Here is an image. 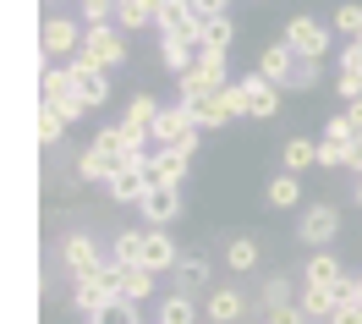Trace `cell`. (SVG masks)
I'll return each instance as SVG.
<instances>
[{"instance_id":"1","label":"cell","mask_w":362,"mask_h":324,"mask_svg":"<svg viewBox=\"0 0 362 324\" xmlns=\"http://www.w3.org/2000/svg\"><path fill=\"white\" fill-rule=\"evenodd\" d=\"M132 160H137V149H132V138H127V127L115 121V127H99V132L88 138V149L77 154V176H83V182H105V187H110Z\"/></svg>"},{"instance_id":"2","label":"cell","mask_w":362,"mask_h":324,"mask_svg":"<svg viewBox=\"0 0 362 324\" xmlns=\"http://www.w3.org/2000/svg\"><path fill=\"white\" fill-rule=\"evenodd\" d=\"M236 77H230V55H214V50H198V61L176 77V105L187 99H204V93H220L230 88Z\"/></svg>"},{"instance_id":"3","label":"cell","mask_w":362,"mask_h":324,"mask_svg":"<svg viewBox=\"0 0 362 324\" xmlns=\"http://www.w3.org/2000/svg\"><path fill=\"white\" fill-rule=\"evenodd\" d=\"M39 105H49L55 116H66V127H77V121L88 116V99L77 93L66 66H45V77H39Z\"/></svg>"},{"instance_id":"4","label":"cell","mask_w":362,"mask_h":324,"mask_svg":"<svg viewBox=\"0 0 362 324\" xmlns=\"http://www.w3.org/2000/svg\"><path fill=\"white\" fill-rule=\"evenodd\" d=\"M154 149H192L198 154V121L187 116L181 105H165L154 121Z\"/></svg>"},{"instance_id":"5","label":"cell","mask_w":362,"mask_h":324,"mask_svg":"<svg viewBox=\"0 0 362 324\" xmlns=\"http://www.w3.org/2000/svg\"><path fill=\"white\" fill-rule=\"evenodd\" d=\"M280 39L296 50V61H324L329 55V28L318 23V17H291Z\"/></svg>"},{"instance_id":"6","label":"cell","mask_w":362,"mask_h":324,"mask_svg":"<svg viewBox=\"0 0 362 324\" xmlns=\"http://www.w3.org/2000/svg\"><path fill=\"white\" fill-rule=\"evenodd\" d=\"M83 55H88L93 66L115 71L121 61H127V33H121L115 23H99V28H88V33H83Z\"/></svg>"},{"instance_id":"7","label":"cell","mask_w":362,"mask_h":324,"mask_svg":"<svg viewBox=\"0 0 362 324\" xmlns=\"http://www.w3.org/2000/svg\"><path fill=\"white\" fill-rule=\"evenodd\" d=\"M296 236H302L308 248H329L340 236V209L335 204H308L302 220H296Z\"/></svg>"},{"instance_id":"8","label":"cell","mask_w":362,"mask_h":324,"mask_svg":"<svg viewBox=\"0 0 362 324\" xmlns=\"http://www.w3.org/2000/svg\"><path fill=\"white\" fill-rule=\"evenodd\" d=\"M61 264H66V275L71 280H88L99 264H110V258L99 253V242H93L88 231H71L66 242H61Z\"/></svg>"},{"instance_id":"9","label":"cell","mask_w":362,"mask_h":324,"mask_svg":"<svg viewBox=\"0 0 362 324\" xmlns=\"http://www.w3.org/2000/svg\"><path fill=\"white\" fill-rule=\"evenodd\" d=\"M66 71H71V83H77V93L88 99V110L110 105V71H105V66H93L88 55H71V61H66Z\"/></svg>"},{"instance_id":"10","label":"cell","mask_w":362,"mask_h":324,"mask_svg":"<svg viewBox=\"0 0 362 324\" xmlns=\"http://www.w3.org/2000/svg\"><path fill=\"white\" fill-rule=\"evenodd\" d=\"M83 17H45V55H61V61H71V55H83Z\"/></svg>"},{"instance_id":"11","label":"cell","mask_w":362,"mask_h":324,"mask_svg":"<svg viewBox=\"0 0 362 324\" xmlns=\"http://www.w3.org/2000/svg\"><path fill=\"white\" fill-rule=\"evenodd\" d=\"M176 236L159 231V226H143V270H154V275H176Z\"/></svg>"},{"instance_id":"12","label":"cell","mask_w":362,"mask_h":324,"mask_svg":"<svg viewBox=\"0 0 362 324\" xmlns=\"http://www.w3.org/2000/svg\"><path fill=\"white\" fill-rule=\"evenodd\" d=\"M258 77H264V83H274V88H286V83H291V71H296V50L286 45V39H274V45H264L258 50Z\"/></svg>"},{"instance_id":"13","label":"cell","mask_w":362,"mask_h":324,"mask_svg":"<svg viewBox=\"0 0 362 324\" xmlns=\"http://www.w3.org/2000/svg\"><path fill=\"white\" fill-rule=\"evenodd\" d=\"M143 220H148V226H159V231H165V226H170V220H181V187H148V192H143Z\"/></svg>"},{"instance_id":"14","label":"cell","mask_w":362,"mask_h":324,"mask_svg":"<svg viewBox=\"0 0 362 324\" xmlns=\"http://www.w3.org/2000/svg\"><path fill=\"white\" fill-rule=\"evenodd\" d=\"M148 165H154L159 187H181L192 170V149H148Z\"/></svg>"},{"instance_id":"15","label":"cell","mask_w":362,"mask_h":324,"mask_svg":"<svg viewBox=\"0 0 362 324\" xmlns=\"http://www.w3.org/2000/svg\"><path fill=\"white\" fill-rule=\"evenodd\" d=\"M176 291L181 297H209L214 286H209V258L204 253H181V264H176Z\"/></svg>"},{"instance_id":"16","label":"cell","mask_w":362,"mask_h":324,"mask_svg":"<svg viewBox=\"0 0 362 324\" xmlns=\"http://www.w3.org/2000/svg\"><path fill=\"white\" fill-rule=\"evenodd\" d=\"M242 313H247V297H242L236 286H214V291L204 297V319L209 324H236Z\"/></svg>"},{"instance_id":"17","label":"cell","mask_w":362,"mask_h":324,"mask_svg":"<svg viewBox=\"0 0 362 324\" xmlns=\"http://www.w3.org/2000/svg\"><path fill=\"white\" fill-rule=\"evenodd\" d=\"M242 88H247V121H269L280 110V93H286V88H274V83H264L258 71L242 77Z\"/></svg>"},{"instance_id":"18","label":"cell","mask_w":362,"mask_h":324,"mask_svg":"<svg viewBox=\"0 0 362 324\" xmlns=\"http://www.w3.org/2000/svg\"><path fill=\"white\" fill-rule=\"evenodd\" d=\"M346 280H351V275H346ZM346 280H340V286H346ZM340 286H302L296 308H302L308 319H335V308L346 302V297H340Z\"/></svg>"},{"instance_id":"19","label":"cell","mask_w":362,"mask_h":324,"mask_svg":"<svg viewBox=\"0 0 362 324\" xmlns=\"http://www.w3.org/2000/svg\"><path fill=\"white\" fill-rule=\"evenodd\" d=\"M159 110H165V105H159L154 93H132V99H127V110H121V127H132V132H148V138H154Z\"/></svg>"},{"instance_id":"20","label":"cell","mask_w":362,"mask_h":324,"mask_svg":"<svg viewBox=\"0 0 362 324\" xmlns=\"http://www.w3.org/2000/svg\"><path fill=\"white\" fill-rule=\"evenodd\" d=\"M346 280V264H340L329 248H318L313 258H308V275H302V286H340Z\"/></svg>"},{"instance_id":"21","label":"cell","mask_w":362,"mask_h":324,"mask_svg":"<svg viewBox=\"0 0 362 324\" xmlns=\"http://www.w3.org/2000/svg\"><path fill=\"white\" fill-rule=\"evenodd\" d=\"M159 17V0H115V28L121 33H137Z\"/></svg>"},{"instance_id":"22","label":"cell","mask_w":362,"mask_h":324,"mask_svg":"<svg viewBox=\"0 0 362 324\" xmlns=\"http://www.w3.org/2000/svg\"><path fill=\"white\" fill-rule=\"evenodd\" d=\"M226 93V88H220ZM220 93H204V99H187V105H181V110H187V116L198 121V132H209V127H226V99H220Z\"/></svg>"},{"instance_id":"23","label":"cell","mask_w":362,"mask_h":324,"mask_svg":"<svg viewBox=\"0 0 362 324\" xmlns=\"http://www.w3.org/2000/svg\"><path fill=\"white\" fill-rule=\"evenodd\" d=\"M159 61H165V71H176V77H181V71L198 61V45L181 39V33H165V39H159Z\"/></svg>"},{"instance_id":"24","label":"cell","mask_w":362,"mask_h":324,"mask_svg":"<svg viewBox=\"0 0 362 324\" xmlns=\"http://www.w3.org/2000/svg\"><path fill=\"white\" fill-rule=\"evenodd\" d=\"M280 160H286V170H291V176H302V170H313V165H318V143H313V138H286Z\"/></svg>"},{"instance_id":"25","label":"cell","mask_w":362,"mask_h":324,"mask_svg":"<svg viewBox=\"0 0 362 324\" xmlns=\"http://www.w3.org/2000/svg\"><path fill=\"white\" fill-rule=\"evenodd\" d=\"M226 270H230V275L258 270V242H252V236H230V242H226Z\"/></svg>"},{"instance_id":"26","label":"cell","mask_w":362,"mask_h":324,"mask_svg":"<svg viewBox=\"0 0 362 324\" xmlns=\"http://www.w3.org/2000/svg\"><path fill=\"white\" fill-rule=\"evenodd\" d=\"M198 313H204V308L192 297H181V291H170V297L159 302V324H198Z\"/></svg>"},{"instance_id":"27","label":"cell","mask_w":362,"mask_h":324,"mask_svg":"<svg viewBox=\"0 0 362 324\" xmlns=\"http://www.w3.org/2000/svg\"><path fill=\"white\" fill-rule=\"evenodd\" d=\"M264 198H269L274 209H296V204H302V176H291V170H286V176H274Z\"/></svg>"},{"instance_id":"28","label":"cell","mask_w":362,"mask_h":324,"mask_svg":"<svg viewBox=\"0 0 362 324\" xmlns=\"http://www.w3.org/2000/svg\"><path fill=\"white\" fill-rule=\"evenodd\" d=\"M110 258H115V264H127V270H132V264H143V231H132V226H127V231H115Z\"/></svg>"},{"instance_id":"29","label":"cell","mask_w":362,"mask_h":324,"mask_svg":"<svg viewBox=\"0 0 362 324\" xmlns=\"http://www.w3.org/2000/svg\"><path fill=\"white\" fill-rule=\"evenodd\" d=\"M230 39H236V23L230 17H220V23L204 28V39H198V50H214V55H230Z\"/></svg>"},{"instance_id":"30","label":"cell","mask_w":362,"mask_h":324,"mask_svg":"<svg viewBox=\"0 0 362 324\" xmlns=\"http://www.w3.org/2000/svg\"><path fill=\"white\" fill-rule=\"evenodd\" d=\"M154 286H159L154 270H143V264L127 270V302H148V297H154Z\"/></svg>"},{"instance_id":"31","label":"cell","mask_w":362,"mask_h":324,"mask_svg":"<svg viewBox=\"0 0 362 324\" xmlns=\"http://www.w3.org/2000/svg\"><path fill=\"white\" fill-rule=\"evenodd\" d=\"M335 33L362 39V6H357V0H340V6H335Z\"/></svg>"},{"instance_id":"32","label":"cell","mask_w":362,"mask_h":324,"mask_svg":"<svg viewBox=\"0 0 362 324\" xmlns=\"http://www.w3.org/2000/svg\"><path fill=\"white\" fill-rule=\"evenodd\" d=\"M318 83H324V66H318V61H296V71H291L286 88H291V93H313Z\"/></svg>"},{"instance_id":"33","label":"cell","mask_w":362,"mask_h":324,"mask_svg":"<svg viewBox=\"0 0 362 324\" xmlns=\"http://www.w3.org/2000/svg\"><path fill=\"white\" fill-rule=\"evenodd\" d=\"M77 17H83V28L115 23V0H77Z\"/></svg>"},{"instance_id":"34","label":"cell","mask_w":362,"mask_h":324,"mask_svg":"<svg viewBox=\"0 0 362 324\" xmlns=\"http://www.w3.org/2000/svg\"><path fill=\"white\" fill-rule=\"evenodd\" d=\"M318 165H324V170H346V165H351V143L318 138Z\"/></svg>"},{"instance_id":"35","label":"cell","mask_w":362,"mask_h":324,"mask_svg":"<svg viewBox=\"0 0 362 324\" xmlns=\"http://www.w3.org/2000/svg\"><path fill=\"white\" fill-rule=\"evenodd\" d=\"M88 324H143V313H137V302H110V308H105V313H99V319H88Z\"/></svg>"},{"instance_id":"36","label":"cell","mask_w":362,"mask_h":324,"mask_svg":"<svg viewBox=\"0 0 362 324\" xmlns=\"http://www.w3.org/2000/svg\"><path fill=\"white\" fill-rule=\"evenodd\" d=\"M264 308H269V313H274V308H291V280H286V275L264 280Z\"/></svg>"},{"instance_id":"37","label":"cell","mask_w":362,"mask_h":324,"mask_svg":"<svg viewBox=\"0 0 362 324\" xmlns=\"http://www.w3.org/2000/svg\"><path fill=\"white\" fill-rule=\"evenodd\" d=\"M66 138V116H55L49 105H39V143H61Z\"/></svg>"},{"instance_id":"38","label":"cell","mask_w":362,"mask_h":324,"mask_svg":"<svg viewBox=\"0 0 362 324\" xmlns=\"http://www.w3.org/2000/svg\"><path fill=\"white\" fill-rule=\"evenodd\" d=\"M335 93L346 99V110H351V105L362 99V71H340V77H335Z\"/></svg>"},{"instance_id":"39","label":"cell","mask_w":362,"mask_h":324,"mask_svg":"<svg viewBox=\"0 0 362 324\" xmlns=\"http://www.w3.org/2000/svg\"><path fill=\"white\" fill-rule=\"evenodd\" d=\"M220 99H226V116H230V121H236V116H247V88H242V77H236V83H230Z\"/></svg>"},{"instance_id":"40","label":"cell","mask_w":362,"mask_h":324,"mask_svg":"<svg viewBox=\"0 0 362 324\" xmlns=\"http://www.w3.org/2000/svg\"><path fill=\"white\" fill-rule=\"evenodd\" d=\"M324 138H329V143H351V138H357V132H351V116H346V110L329 116V121H324Z\"/></svg>"},{"instance_id":"41","label":"cell","mask_w":362,"mask_h":324,"mask_svg":"<svg viewBox=\"0 0 362 324\" xmlns=\"http://www.w3.org/2000/svg\"><path fill=\"white\" fill-rule=\"evenodd\" d=\"M329 324H362V302H340Z\"/></svg>"},{"instance_id":"42","label":"cell","mask_w":362,"mask_h":324,"mask_svg":"<svg viewBox=\"0 0 362 324\" xmlns=\"http://www.w3.org/2000/svg\"><path fill=\"white\" fill-rule=\"evenodd\" d=\"M351 176H362V138H351V165H346Z\"/></svg>"},{"instance_id":"43","label":"cell","mask_w":362,"mask_h":324,"mask_svg":"<svg viewBox=\"0 0 362 324\" xmlns=\"http://www.w3.org/2000/svg\"><path fill=\"white\" fill-rule=\"evenodd\" d=\"M346 116H351V132H357V138H362V99H357V105H351V110H346Z\"/></svg>"},{"instance_id":"44","label":"cell","mask_w":362,"mask_h":324,"mask_svg":"<svg viewBox=\"0 0 362 324\" xmlns=\"http://www.w3.org/2000/svg\"><path fill=\"white\" fill-rule=\"evenodd\" d=\"M351 198H357V209H362V176H357V192H351Z\"/></svg>"},{"instance_id":"45","label":"cell","mask_w":362,"mask_h":324,"mask_svg":"<svg viewBox=\"0 0 362 324\" xmlns=\"http://www.w3.org/2000/svg\"><path fill=\"white\" fill-rule=\"evenodd\" d=\"M351 302H362V275H357V297H351Z\"/></svg>"}]
</instances>
